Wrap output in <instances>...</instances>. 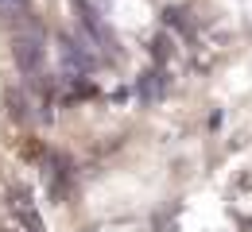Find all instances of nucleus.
Returning <instances> with one entry per match:
<instances>
[{"label":"nucleus","instance_id":"nucleus-1","mask_svg":"<svg viewBox=\"0 0 252 232\" xmlns=\"http://www.w3.org/2000/svg\"><path fill=\"white\" fill-rule=\"evenodd\" d=\"M0 232H32V221H24V217L8 213V217L0 221Z\"/></svg>","mask_w":252,"mask_h":232}]
</instances>
